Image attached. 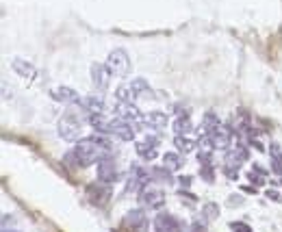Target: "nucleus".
I'll list each match as a JSON object with an SVG mask.
<instances>
[{"label":"nucleus","mask_w":282,"mask_h":232,"mask_svg":"<svg viewBox=\"0 0 282 232\" xmlns=\"http://www.w3.org/2000/svg\"><path fill=\"white\" fill-rule=\"evenodd\" d=\"M247 158H249L247 150H245L243 146H237V148H232V150L228 152V156H226V163H235V165L241 167V163H245Z\"/></svg>","instance_id":"nucleus-19"},{"label":"nucleus","mask_w":282,"mask_h":232,"mask_svg":"<svg viewBox=\"0 0 282 232\" xmlns=\"http://www.w3.org/2000/svg\"><path fill=\"white\" fill-rule=\"evenodd\" d=\"M163 165L167 167V170L176 172V170H180V167L184 165V158L178 154V152H165V154H163Z\"/></svg>","instance_id":"nucleus-21"},{"label":"nucleus","mask_w":282,"mask_h":232,"mask_svg":"<svg viewBox=\"0 0 282 232\" xmlns=\"http://www.w3.org/2000/svg\"><path fill=\"white\" fill-rule=\"evenodd\" d=\"M104 65L109 68V72L113 76L117 78H126L128 72H131V59H128L126 50H122V48H117V50H113L109 57H107V63Z\"/></svg>","instance_id":"nucleus-3"},{"label":"nucleus","mask_w":282,"mask_h":232,"mask_svg":"<svg viewBox=\"0 0 282 232\" xmlns=\"http://www.w3.org/2000/svg\"><path fill=\"white\" fill-rule=\"evenodd\" d=\"M200 174H202V178H204L206 182H213V180H215V176H213V165H202Z\"/></svg>","instance_id":"nucleus-30"},{"label":"nucleus","mask_w":282,"mask_h":232,"mask_svg":"<svg viewBox=\"0 0 282 232\" xmlns=\"http://www.w3.org/2000/svg\"><path fill=\"white\" fill-rule=\"evenodd\" d=\"M193 130V122L189 119V115H178L174 119V132L176 135H189Z\"/></svg>","instance_id":"nucleus-23"},{"label":"nucleus","mask_w":282,"mask_h":232,"mask_svg":"<svg viewBox=\"0 0 282 232\" xmlns=\"http://www.w3.org/2000/svg\"><path fill=\"white\" fill-rule=\"evenodd\" d=\"M80 107H83L85 111H89V115H93V113H104V100L98 98V95H87V98H83Z\"/></svg>","instance_id":"nucleus-16"},{"label":"nucleus","mask_w":282,"mask_h":232,"mask_svg":"<svg viewBox=\"0 0 282 232\" xmlns=\"http://www.w3.org/2000/svg\"><path fill=\"white\" fill-rule=\"evenodd\" d=\"M224 172H226V176H228L230 180H235L237 176H239V165H235V163H226V165H224Z\"/></svg>","instance_id":"nucleus-28"},{"label":"nucleus","mask_w":282,"mask_h":232,"mask_svg":"<svg viewBox=\"0 0 282 232\" xmlns=\"http://www.w3.org/2000/svg\"><path fill=\"white\" fill-rule=\"evenodd\" d=\"M230 230L232 232H252V228H249L245 221H232L230 223Z\"/></svg>","instance_id":"nucleus-29"},{"label":"nucleus","mask_w":282,"mask_h":232,"mask_svg":"<svg viewBox=\"0 0 282 232\" xmlns=\"http://www.w3.org/2000/svg\"><path fill=\"white\" fill-rule=\"evenodd\" d=\"M202 126H204V132H208V130H213V128L220 126V119H217V115H215V113H211V111H208V113L204 115Z\"/></svg>","instance_id":"nucleus-27"},{"label":"nucleus","mask_w":282,"mask_h":232,"mask_svg":"<svg viewBox=\"0 0 282 232\" xmlns=\"http://www.w3.org/2000/svg\"><path fill=\"white\" fill-rule=\"evenodd\" d=\"M83 124H85L83 117H80L76 111H66V113L61 115V119H59V126H56L59 137L63 141H70V143L78 141L80 132H83Z\"/></svg>","instance_id":"nucleus-2"},{"label":"nucleus","mask_w":282,"mask_h":232,"mask_svg":"<svg viewBox=\"0 0 282 232\" xmlns=\"http://www.w3.org/2000/svg\"><path fill=\"white\" fill-rule=\"evenodd\" d=\"M89 195H91V200L96 204H104L111 197V189L107 185H104V187L102 185H91L89 187Z\"/></svg>","instance_id":"nucleus-18"},{"label":"nucleus","mask_w":282,"mask_h":232,"mask_svg":"<svg viewBox=\"0 0 282 232\" xmlns=\"http://www.w3.org/2000/svg\"><path fill=\"white\" fill-rule=\"evenodd\" d=\"M174 143H176V148H178L180 154H189L191 150H196V141H193L189 135H176Z\"/></svg>","instance_id":"nucleus-22"},{"label":"nucleus","mask_w":282,"mask_h":232,"mask_svg":"<svg viewBox=\"0 0 282 232\" xmlns=\"http://www.w3.org/2000/svg\"><path fill=\"white\" fill-rule=\"evenodd\" d=\"M109 135H115V137L122 139V141H133L135 139V128L128 124V122H124V119L115 117V119H111V130H109Z\"/></svg>","instance_id":"nucleus-13"},{"label":"nucleus","mask_w":282,"mask_h":232,"mask_svg":"<svg viewBox=\"0 0 282 232\" xmlns=\"http://www.w3.org/2000/svg\"><path fill=\"white\" fill-rule=\"evenodd\" d=\"M152 226L154 232H182V221L172 213H159Z\"/></svg>","instance_id":"nucleus-9"},{"label":"nucleus","mask_w":282,"mask_h":232,"mask_svg":"<svg viewBox=\"0 0 282 232\" xmlns=\"http://www.w3.org/2000/svg\"><path fill=\"white\" fill-rule=\"evenodd\" d=\"M180 185H184V187H189V185H191V178H184V176H182V178H180Z\"/></svg>","instance_id":"nucleus-35"},{"label":"nucleus","mask_w":282,"mask_h":232,"mask_svg":"<svg viewBox=\"0 0 282 232\" xmlns=\"http://www.w3.org/2000/svg\"><path fill=\"white\" fill-rule=\"evenodd\" d=\"M107 152H111V141L98 132V135H91V137L80 139L66 156L68 161H72L78 167H89L93 163H98Z\"/></svg>","instance_id":"nucleus-1"},{"label":"nucleus","mask_w":282,"mask_h":232,"mask_svg":"<svg viewBox=\"0 0 282 232\" xmlns=\"http://www.w3.org/2000/svg\"><path fill=\"white\" fill-rule=\"evenodd\" d=\"M267 197H269V200H282V195L278 193L276 189H269V191H267Z\"/></svg>","instance_id":"nucleus-33"},{"label":"nucleus","mask_w":282,"mask_h":232,"mask_svg":"<svg viewBox=\"0 0 282 232\" xmlns=\"http://www.w3.org/2000/svg\"><path fill=\"white\" fill-rule=\"evenodd\" d=\"M247 178H249V182H254V187H256V185H263V182H265V176H261V174H256L254 170H252V172L247 174Z\"/></svg>","instance_id":"nucleus-32"},{"label":"nucleus","mask_w":282,"mask_h":232,"mask_svg":"<svg viewBox=\"0 0 282 232\" xmlns=\"http://www.w3.org/2000/svg\"><path fill=\"white\" fill-rule=\"evenodd\" d=\"M137 156H141L143 161H154L159 156V139L152 137V135H146L143 139H139L135 143Z\"/></svg>","instance_id":"nucleus-8"},{"label":"nucleus","mask_w":282,"mask_h":232,"mask_svg":"<svg viewBox=\"0 0 282 232\" xmlns=\"http://www.w3.org/2000/svg\"><path fill=\"white\" fill-rule=\"evenodd\" d=\"M252 170H254L256 174H261V176H267V170H265V167H261V165H256V163L252 165Z\"/></svg>","instance_id":"nucleus-34"},{"label":"nucleus","mask_w":282,"mask_h":232,"mask_svg":"<svg viewBox=\"0 0 282 232\" xmlns=\"http://www.w3.org/2000/svg\"><path fill=\"white\" fill-rule=\"evenodd\" d=\"M165 204V193L159 187H150L146 185L139 191V206L141 209H150V211H159Z\"/></svg>","instance_id":"nucleus-4"},{"label":"nucleus","mask_w":282,"mask_h":232,"mask_svg":"<svg viewBox=\"0 0 282 232\" xmlns=\"http://www.w3.org/2000/svg\"><path fill=\"white\" fill-rule=\"evenodd\" d=\"M111 72L107 65H100V63H93L91 65V83L96 89L100 91H107L109 89V83H111Z\"/></svg>","instance_id":"nucleus-11"},{"label":"nucleus","mask_w":282,"mask_h":232,"mask_svg":"<svg viewBox=\"0 0 282 232\" xmlns=\"http://www.w3.org/2000/svg\"><path fill=\"white\" fill-rule=\"evenodd\" d=\"M124 226L128 230H146L148 226V219H146V213L141 209H133L124 215Z\"/></svg>","instance_id":"nucleus-14"},{"label":"nucleus","mask_w":282,"mask_h":232,"mask_svg":"<svg viewBox=\"0 0 282 232\" xmlns=\"http://www.w3.org/2000/svg\"><path fill=\"white\" fill-rule=\"evenodd\" d=\"M50 95H52V100L63 102V105H78L80 107V102H83V98H80L78 91H74L72 87H63V85L52 87Z\"/></svg>","instance_id":"nucleus-10"},{"label":"nucleus","mask_w":282,"mask_h":232,"mask_svg":"<svg viewBox=\"0 0 282 232\" xmlns=\"http://www.w3.org/2000/svg\"><path fill=\"white\" fill-rule=\"evenodd\" d=\"M98 180L104 182V185H111V182L119 180V170L115 165V158H113L109 152L98 161Z\"/></svg>","instance_id":"nucleus-6"},{"label":"nucleus","mask_w":282,"mask_h":232,"mask_svg":"<svg viewBox=\"0 0 282 232\" xmlns=\"http://www.w3.org/2000/svg\"><path fill=\"white\" fill-rule=\"evenodd\" d=\"M143 126L150 130H163V128H167V115L161 111H152V113L143 115Z\"/></svg>","instance_id":"nucleus-15"},{"label":"nucleus","mask_w":282,"mask_h":232,"mask_svg":"<svg viewBox=\"0 0 282 232\" xmlns=\"http://www.w3.org/2000/svg\"><path fill=\"white\" fill-rule=\"evenodd\" d=\"M113 113H115V117L128 122V124L135 128V130H137V128H146V126H143V115H141V111L137 109L133 102H119Z\"/></svg>","instance_id":"nucleus-5"},{"label":"nucleus","mask_w":282,"mask_h":232,"mask_svg":"<svg viewBox=\"0 0 282 232\" xmlns=\"http://www.w3.org/2000/svg\"><path fill=\"white\" fill-rule=\"evenodd\" d=\"M230 139H232L230 130L226 126H222V124L217 128H213V130L204 132V143L208 148H215V150H226L230 146Z\"/></svg>","instance_id":"nucleus-7"},{"label":"nucleus","mask_w":282,"mask_h":232,"mask_svg":"<svg viewBox=\"0 0 282 232\" xmlns=\"http://www.w3.org/2000/svg\"><path fill=\"white\" fill-rule=\"evenodd\" d=\"M269 154H271V172L282 176V150L278 143H271L269 146Z\"/></svg>","instance_id":"nucleus-20"},{"label":"nucleus","mask_w":282,"mask_h":232,"mask_svg":"<svg viewBox=\"0 0 282 232\" xmlns=\"http://www.w3.org/2000/svg\"><path fill=\"white\" fill-rule=\"evenodd\" d=\"M3 232H9V230H3ZM11 232H15V230H11Z\"/></svg>","instance_id":"nucleus-36"},{"label":"nucleus","mask_w":282,"mask_h":232,"mask_svg":"<svg viewBox=\"0 0 282 232\" xmlns=\"http://www.w3.org/2000/svg\"><path fill=\"white\" fill-rule=\"evenodd\" d=\"M115 100H117V102H135V100H137V95H135V91H133L131 83L117 87V89H115Z\"/></svg>","instance_id":"nucleus-24"},{"label":"nucleus","mask_w":282,"mask_h":232,"mask_svg":"<svg viewBox=\"0 0 282 232\" xmlns=\"http://www.w3.org/2000/svg\"><path fill=\"white\" fill-rule=\"evenodd\" d=\"M202 213H204V217H206V219H213V217H217V213H220V211H217V206H215V204H206L204 209H202Z\"/></svg>","instance_id":"nucleus-31"},{"label":"nucleus","mask_w":282,"mask_h":232,"mask_svg":"<svg viewBox=\"0 0 282 232\" xmlns=\"http://www.w3.org/2000/svg\"><path fill=\"white\" fill-rule=\"evenodd\" d=\"M11 68L24 78H33L35 76V65H33V63H28V61H24V59H13Z\"/></svg>","instance_id":"nucleus-17"},{"label":"nucleus","mask_w":282,"mask_h":232,"mask_svg":"<svg viewBox=\"0 0 282 232\" xmlns=\"http://www.w3.org/2000/svg\"><path fill=\"white\" fill-rule=\"evenodd\" d=\"M150 176L152 180H161V182H167V185H172L174 182V176H172V170H167V167H152L150 170Z\"/></svg>","instance_id":"nucleus-25"},{"label":"nucleus","mask_w":282,"mask_h":232,"mask_svg":"<svg viewBox=\"0 0 282 232\" xmlns=\"http://www.w3.org/2000/svg\"><path fill=\"white\" fill-rule=\"evenodd\" d=\"M150 180H152V176L148 170H143L139 165H133L131 167V180H128V191H141Z\"/></svg>","instance_id":"nucleus-12"},{"label":"nucleus","mask_w":282,"mask_h":232,"mask_svg":"<svg viewBox=\"0 0 282 232\" xmlns=\"http://www.w3.org/2000/svg\"><path fill=\"white\" fill-rule=\"evenodd\" d=\"M131 87H133V91H135V95H137V98H139L141 93L150 91V85H148V81H146V78H135V81L131 83Z\"/></svg>","instance_id":"nucleus-26"}]
</instances>
